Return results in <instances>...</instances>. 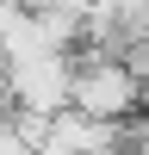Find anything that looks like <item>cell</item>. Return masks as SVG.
<instances>
[{"instance_id": "6da1fadb", "label": "cell", "mask_w": 149, "mask_h": 155, "mask_svg": "<svg viewBox=\"0 0 149 155\" xmlns=\"http://www.w3.org/2000/svg\"><path fill=\"white\" fill-rule=\"evenodd\" d=\"M74 62H81L74 68V112H87L99 124H131L143 106V74L118 56H93V50H81Z\"/></svg>"}, {"instance_id": "7a4b0ae2", "label": "cell", "mask_w": 149, "mask_h": 155, "mask_svg": "<svg viewBox=\"0 0 149 155\" xmlns=\"http://www.w3.org/2000/svg\"><path fill=\"white\" fill-rule=\"evenodd\" d=\"M74 68H81V62H74L68 50L12 62V112H37V118L74 112Z\"/></svg>"}, {"instance_id": "3957f363", "label": "cell", "mask_w": 149, "mask_h": 155, "mask_svg": "<svg viewBox=\"0 0 149 155\" xmlns=\"http://www.w3.org/2000/svg\"><path fill=\"white\" fill-rule=\"evenodd\" d=\"M0 155H31V143H25V130L12 118H0Z\"/></svg>"}]
</instances>
